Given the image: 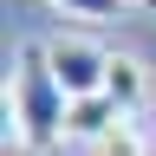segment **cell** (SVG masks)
Wrapping results in <instances>:
<instances>
[{
    "label": "cell",
    "mask_w": 156,
    "mask_h": 156,
    "mask_svg": "<svg viewBox=\"0 0 156 156\" xmlns=\"http://www.w3.org/2000/svg\"><path fill=\"white\" fill-rule=\"evenodd\" d=\"M65 111H72V98L58 91L46 46H20L13 78H7V143L26 156L58 150L65 143Z\"/></svg>",
    "instance_id": "6da1fadb"
},
{
    "label": "cell",
    "mask_w": 156,
    "mask_h": 156,
    "mask_svg": "<svg viewBox=\"0 0 156 156\" xmlns=\"http://www.w3.org/2000/svg\"><path fill=\"white\" fill-rule=\"evenodd\" d=\"M46 58H52V78H58L65 98H98L104 91V72H111L104 46H91V39H52Z\"/></svg>",
    "instance_id": "7a4b0ae2"
},
{
    "label": "cell",
    "mask_w": 156,
    "mask_h": 156,
    "mask_svg": "<svg viewBox=\"0 0 156 156\" xmlns=\"http://www.w3.org/2000/svg\"><path fill=\"white\" fill-rule=\"evenodd\" d=\"M104 98L124 117L143 111V98H150V72H143V58H130V52H111V72H104Z\"/></svg>",
    "instance_id": "3957f363"
},
{
    "label": "cell",
    "mask_w": 156,
    "mask_h": 156,
    "mask_svg": "<svg viewBox=\"0 0 156 156\" xmlns=\"http://www.w3.org/2000/svg\"><path fill=\"white\" fill-rule=\"evenodd\" d=\"M111 124H124V111H117L104 91H98V98H72V111H65V143H98Z\"/></svg>",
    "instance_id": "277c9868"
},
{
    "label": "cell",
    "mask_w": 156,
    "mask_h": 156,
    "mask_svg": "<svg viewBox=\"0 0 156 156\" xmlns=\"http://www.w3.org/2000/svg\"><path fill=\"white\" fill-rule=\"evenodd\" d=\"M91 156H150V136H143L136 117H124V124H111V130L91 143Z\"/></svg>",
    "instance_id": "5b68a950"
},
{
    "label": "cell",
    "mask_w": 156,
    "mask_h": 156,
    "mask_svg": "<svg viewBox=\"0 0 156 156\" xmlns=\"http://www.w3.org/2000/svg\"><path fill=\"white\" fill-rule=\"evenodd\" d=\"M52 7H65L72 20H117L130 0H52Z\"/></svg>",
    "instance_id": "8992f818"
},
{
    "label": "cell",
    "mask_w": 156,
    "mask_h": 156,
    "mask_svg": "<svg viewBox=\"0 0 156 156\" xmlns=\"http://www.w3.org/2000/svg\"><path fill=\"white\" fill-rule=\"evenodd\" d=\"M143 13H156V0H143Z\"/></svg>",
    "instance_id": "52a82bcc"
},
{
    "label": "cell",
    "mask_w": 156,
    "mask_h": 156,
    "mask_svg": "<svg viewBox=\"0 0 156 156\" xmlns=\"http://www.w3.org/2000/svg\"><path fill=\"white\" fill-rule=\"evenodd\" d=\"M136 7H143V0H136Z\"/></svg>",
    "instance_id": "ba28073f"
}]
</instances>
